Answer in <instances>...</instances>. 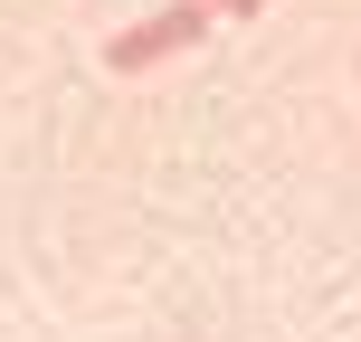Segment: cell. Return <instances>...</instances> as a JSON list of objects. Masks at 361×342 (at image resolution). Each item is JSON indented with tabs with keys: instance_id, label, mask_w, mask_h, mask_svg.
<instances>
[{
	"instance_id": "1",
	"label": "cell",
	"mask_w": 361,
	"mask_h": 342,
	"mask_svg": "<svg viewBox=\"0 0 361 342\" xmlns=\"http://www.w3.org/2000/svg\"><path fill=\"white\" fill-rule=\"evenodd\" d=\"M200 29H209L200 0H162V10H143L133 29L105 38V67H114V76H152V67H171L180 48H200Z\"/></svg>"
},
{
	"instance_id": "2",
	"label": "cell",
	"mask_w": 361,
	"mask_h": 342,
	"mask_svg": "<svg viewBox=\"0 0 361 342\" xmlns=\"http://www.w3.org/2000/svg\"><path fill=\"white\" fill-rule=\"evenodd\" d=\"M209 19H257V0H200Z\"/></svg>"
}]
</instances>
